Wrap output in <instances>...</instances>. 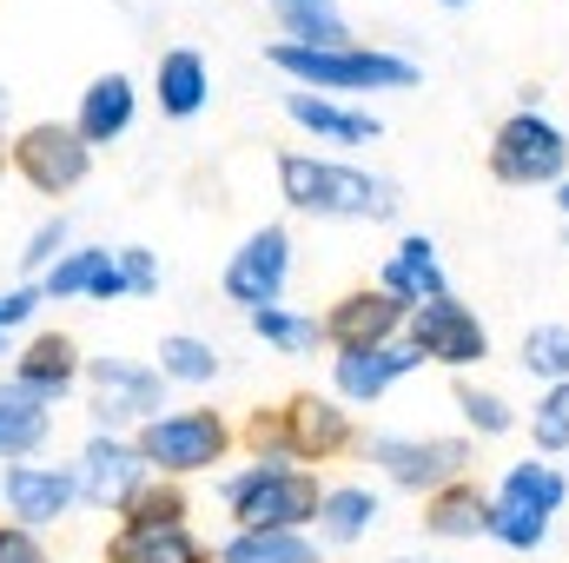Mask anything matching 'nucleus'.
I'll use <instances>...</instances> for the list:
<instances>
[{"instance_id":"f257e3e1","label":"nucleus","mask_w":569,"mask_h":563,"mask_svg":"<svg viewBox=\"0 0 569 563\" xmlns=\"http://www.w3.org/2000/svg\"><path fill=\"white\" fill-rule=\"evenodd\" d=\"M272 67L291 73L298 87H311V93H405V87H418V67L405 53L358 47V40L351 47H291V40H279Z\"/></svg>"},{"instance_id":"f03ea898","label":"nucleus","mask_w":569,"mask_h":563,"mask_svg":"<svg viewBox=\"0 0 569 563\" xmlns=\"http://www.w3.org/2000/svg\"><path fill=\"white\" fill-rule=\"evenodd\" d=\"M246 444H252V464H325V457L351 451L358 431H351V412L325 405L318 392H298L279 412H252Z\"/></svg>"},{"instance_id":"7ed1b4c3","label":"nucleus","mask_w":569,"mask_h":563,"mask_svg":"<svg viewBox=\"0 0 569 563\" xmlns=\"http://www.w3.org/2000/svg\"><path fill=\"white\" fill-rule=\"evenodd\" d=\"M279 186H284V206L318 213V219H391L398 213L391 179H371L358 166L311 159V152H279Z\"/></svg>"},{"instance_id":"20e7f679","label":"nucleus","mask_w":569,"mask_h":563,"mask_svg":"<svg viewBox=\"0 0 569 563\" xmlns=\"http://www.w3.org/2000/svg\"><path fill=\"white\" fill-rule=\"evenodd\" d=\"M226 504L239 531H305L325 511V484L298 464H246L239 477H226Z\"/></svg>"},{"instance_id":"39448f33","label":"nucleus","mask_w":569,"mask_h":563,"mask_svg":"<svg viewBox=\"0 0 569 563\" xmlns=\"http://www.w3.org/2000/svg\"><path fill=\"white\" fill-rule=\"evenodd\" d=\"M563 497H569L563 471L543 464V457H523V464L503 471V484H497V497H490V531H483V537H497V544H510V551H537V544L550 537V517L563 511Z\"/></svg>"},{"instance_id":"423d86ee","label":"nucleus","mask_w":569,"mask_h":563,"mask_svg":"<svg viewBox=\"0 0 569 563\" xmlns=\"http://www.w3.org/2000/svg\"><path fill=\"white\" fill-rule=\"evenodd\" d=\"M140 457L152 477H192V471H212L226 451H232V424L219 418V412H159L152 424H140Z\"/></svg>"},{"instance_id":"0eeeda50","label":"nucleus","mask_w":569,"mask_h":563,"mask_svg":"<svg viewBox=\"0 0 569 563\" xmlns=\"http://www.w3.org/2000/svg\"><path fill=\"white\" fill-rule=\"evenodd\" d=\"M490 172L503 186H557L569 172V140L557 120H543L537 107H517L497 134H490Z\"/></svg>"},{"instance_id":"6e6552de","label":"nucleus","mask_w":569,"mask_h":563,"mask_svg":"<svg viewBox=\"0 0 569 563\" xmlns=\"http://www.w3.org/2000/svg\"><path fill=\"white\" fill-rule=\"evenodd\" d=\"M405 338L425 352V365H443V372H470V365L490 358V332H483V318H477L457 292H443V298H430V305H411Z\"/></svg>"},{"instance_id":"1a4fd4ad","label":"nucleus","mask_w":569,"mask_h":563,"mask_svg":"<svg viewBox=\"0 0 569 563\" xmlns=\"http://www.w3.org/2000/svg\"><path fill=\"white\" fill-rule=\"evenodd\" d=\"M7 152H13V172H20L33 192H47V199H67V192L93 172V146L80 140L73 127H60V120H33V127H20Z\"/></svg>"},{"instance_id":"9d476101","label":"nucleus","mask_w":569,"mask_h":563,"mask_svg":"<svg viewBox=\"0 0 569 563\" xmlns=\"http://www.w3.org/2000/svg\"><path fill=\"white\" fill-rule=\"evenodd\" d=\"M87 385H93V418L100 431L120 424H152L166 412V378L159 365H133V358H87Z\"/></svg>"},{"instance_id":"9b49d317","label":"nucleus","mask_w":569,"mask_h":563,"mask_svg":"<svg viewBox=\"0 0 569 563\" xmlns=\"http://www.w3.org/2000/svg\"><path fill=\"white\" fill-rule=\"evenodd\" d=\"M73 484H80V497H87L93 511H127L146 484H152V471H146V457H140L133 437L93 431L87 451H80V464H73Z\"/></svg>"},{"instance_id":"f8f14e48","label":"nucleus","mask_w":569,"mask_h":563,"mask_svg":"<svg viewBox=\"0 0 569 563\" xmlns=\"http://www.w3.org/2000/svg\"><path fill=\"white\" fill-rule=\"evenodd\" d=\"M365 451H371V464L398 491H425V497L443 491V484H457L463 464H470V444L463 437H371Z\"/></svg>"},{"instance_id":"ddd939ff","label":"nucleus","mask_w":569,"mask_h":563,"mask_svg":"<svg viewBox=\"0 0 569 563\" xmlns=\"http://www.w3.org/2000/svg\"><path fill=\"white\" fill-rule=\"evenodd\" d=\"M284 279H291V233H284V226H259V233L226 259V298L246 305V318L266 312V305H279Z\"/></svg>"},{"instance_id":"4468645a","label":"nucleus","mask_w":569,"mask_h":563,"mask_svg":"<svg viewBox=\"0 0 569 563\" xmlns=\"http://www.w3.org/2000/svg\"><path fill=\"white\" fill-rule=\"evenodd\" d=\"M405 318H411V305H398L391 292L365 285V292H345V298L325 312V345H338V352L391 345V338H405Z\"/></svg>"},{"instance_id":"2eb2a0df","label":"nucleus","mask_w":569,"mask_h":563,"mask_svg":"<svg viewBox=\"0 0 569 563\" xmlns=\"http://www.w3.org/2000/svg\"><path fill=\"white\" fill-rule=\"evenodd\" d=\"M425 365V352L411 338H391V345H365V352H338L331 358V385L345 405H378L398 378H411Z\"/></svg>"},{"instance_id":"dca6fc26","label":"nucleus","mask_w":569,"mask_h":563,"mask_svg":"<svg viewBox=\"0 0 569 563\" xmlns=\"http://www.w3.org/2000/svg\"><path fill=\"white\" fill-rule=\"evenodd\" d=\"M80 372H87V365H80V345H73L67 332H40V338H27V352L13 358V378H7V385H13L20 398H33V405L53 412Z\"/></svg>"},{"instance_id":"f3484780","label":"nucleus","mask_w":569,"mask_h":563,"mask_svg":"<svg viewBox=\"0 0 569 563\" xmlns=\"http://www.w3.org/2000/svg\"><path fill=\"white\" fill-rule=\"evenodd\" d=\"M0 497H7V511L27 531H40V524H60L73 511L80 484H73V471H53V464H7L0 471Z\"/></svg>"},{"instance_id":"a211bd4d","label":"nucleus","mask_w":569,"mask_h":563,"mask_svg":"<svg viewBox=\"0 0 569 563\" xmlns=\"http://www.w3.org/2000/svg\"><path fill=\"white\" fill-rule=\"evenodd\" d=\"M133 113H140V93H133V80H127V73H100V80L80 93L73 134H80L87 146H113L127 127H133Z\"/></svg>"},{"instance_id":"6ab92c4d","label":"nucleus","mask_w":569,"mask_h":563,"mask_svg":"<svg viewBox=\"0 0 569 563\" xmlns=\"http://www.w3.org/2000/svg\"><path fill=\"white\" fill-rule=\"evenodd\" d=\"M284 113H291L305 134H318V140H331V146H371L378 140V113H358V107H345V100H331V93H311V87L284 93Z\"/></svg>"},{"instance_id":"aec40b11","label":"nucleus","mask_w":569,"mask_h":563,"mask_svg":"<svg viewBox=\"0 0 569 563\" xmlns=\"http://www.w3.org/2000/svg\"><path fill=\"white\" fill-rule=\"evenodd\" d=\"M378 292H391L398 305H430V298H443V292H450V285H443V259H437V246H430V233H411V239L385 259Z\"/></svg>"},{"instance_id":"412c9836","label":"nucleus","mask_w":569,"mask_h":563,"mask_svg":"<svg viewBox=\"0 0 569 563\" xmlns=\"http://www.w3.org/2000/svg\"><path fill=\"white\" fill-rule=\"evenodd\" d=\"M107 563H212V551L186 524H120Z\"/></svg>"},{"instance_id":"4be33fe9","label":"nucleus","mask_w":569,"mask_h":563,"mask_svg":"<svg viewBox=\"0 0 569 563\" xmlns=\"http://www.w3.org/2000/svg\"><path fill=\"white\" fill-rule=\"evenodd\" d=\"M206 93H212V73H206V60H199L192 47H172V53H159L152 100H159V113H166V120H192V113L206 107Z\"/></svg>"},{"instance_id":"5701e85b","label":"nucleus","mask_w":569,"mask_h":563,"mask_svg":"<svg viewBox=\"0 0 569 563\" xmlns=\"http://www.w3.org/2000/svg\"><path fill=\"white\" fill-rule=\"evenodd\" d=\"M425 531L430 537H483V531H490V497H483L470 477L430 491L425 497Z\"/></svg>"},{"instance_id":"b1692460","label":"nucleus","mask_w":569,"mask_h":563,"mask_svg":"<svg viewBox=\"0 0 569 563\" xmlns=\"http://www.w3.org/2000/svg\"><path fill=\"white\" fill-rule=\"evenodd\" d=\"M47 431H53L47 405H33V398H20L13 385H0V457H7V464L33 457V451L47 444Z\"/></svg>"},{"instance_id":"393cba45","label":"nucleus","mask_w":569,"mask_h":563,"mask_svg":"<svg viewBox=\"0 0 569 563\" xmlns=\"http://www.w3.org/2000/svg\"><path fill=\"white\" fill-rule=\"evenodd\" d=\"M279 20L291 47H351V27H345L338 0H284Z\"/></svg>"},{"instance_id":"a878e982","label":"nucleus","mask_w":569,"mask_h":563,"mask_svg":"<svg viewBox=\"0 0 569 563\" xmlns=\"http://www.w3.org/2000/svg\"><path fill=\"white\" fill-rule=\"evenodd\" d=\"M371 517H378V497H371L365 484H338V491H325L318 537H325V544H358V537L371 531Z\"/></svg>"},{"instance_id":"bb28decb","label":"nucleus","mask_w":569,"mask_h":563,"mask_svg":"<svg viewBox=\"0 0 569 563\" xmlns=\"http://www.w3.org/2000/svg\"><path fill=\"white\" fill-rule=\"evenodd\" d=\"M219 563H318V537L305 531H239Z\"/></svg>"},{"instance_id":"cd10ccee","label":"nucleus","mask_w":569,"mask_h":563,"mask_svg":"<svg viewBox=\"0 0 569 563\" xmlns=\"http://www.w3.org/2000/svg\"><path fill=\"white\" fill-rule=\"evenodd\" d=\"M159 378L166 385H212L219 378V352L206 338H192V332H172V338H159Z\"/></svg>"},{"instance_id":"c85d7f7f","label":"nucleus","mask_w":569,"mask_h":563,"mask_svg":"<svg viewBox=\"0 0 569 563\" xmlns=\"http://www.w3.org/2000/svg\"><path fill=\"white\" fill-rule=\"evenodd\" d=\"M252 332H259L272 352H318V345H325V318H305V312H291V305L252 312Z\"/></svg>"},{"instance_id":"c756f323","label":"nucleus","mask_w":569,"mask_h":563,"mask_svg":"<svg viewBox=\"0 0 569 563\" xmlns=\"http://www.w3.org/2000/svg\"><path fill=\"white\" fill-rule=\"evenodd\" d=\"M523 372L543 378V392H550V385H569V325H537V332H523Z\"/></svg>"},{"instance_id":"7c9ffc66","label":"nucleus","mask_w":569,"mask_h":563,"mask_svg":"<svg viewBox=\"0 0 569 563\" xmlns=\"http://www.w3.org/2000/svg\"><path fill=\"white\" fill-rule=\"evenodd\" d=\"M107 259H113L107 246H80V253H67V259L40 279V292H47V298H87V292H93V279L107 273Z\"/></svg>"},{"instance_id":"2f4dec72","label":"nucleus","mask_w":569,"mask_h":563,"mask_svg":"<svg viewBox=\"0 0 569 563\" xmlns=\"http://www.w3.org/2000/svg\"><path fill=\"white\" fill-rule=\"evenodd\" d=\"M120 517H127V524H186V491H179L172 477H152Z\"/></svg>"},{"instance_id":"473e14b6","label":"nucleus","mask_w":569,"mask_h":563,"mask_svg":"<svg viewBox=\"0 0 569 563\" xmlns=\"http://www.w3.org/2000/svg\"><path fill=\"white\" fill-rule=\"evenodd\" d=\"M457 412H463V424H470V431H483V437H503V431L517 424V412H510L497 392H477L470 378H457Z\"/></svg>"},{"instance_id":"72a5a7b5","label":"nucleus","mask_w":569,"mask_h":563,"mask_svg":"<svg viewBox=\"0 0 569 563\" xmlns=\"http://www.w3.org/2000/svg\"><path fill=\"white\" fill-rule=\"evenodd\" d=\"M530 437L537 451H569V385H550L530 412Z\"/></svg>"},{"instance_id":"f704fd0d","label":"nucleus","mask_w":569,"mask_h":563,"mask_svg":"<svg viewBox=\"0 0 569 563\" xmlns=\"http://www.w3.org/2000/svg\"><path fill=\"white\" fill-rule=\"evenodd\" d=\"M60 259H67V219H40L33 239H27V253H20V266L27 273H53Z\"/></svg>"},{"instance_id":"c9c22d12","label":"nucleus","mask_w":569,"mask_h":563,"mask_svg":"<svg viewBox=\"0 0 569 563\" xmlns=\"http://www.w3.org/2000/svg\"><path fill=\"white\" fill-rule=\"evenodd\" d=\"M113 259H120V273H127V285H133V298H146V292H159V259H152L146 246H120Z\"/></svg>"},{"instance_id":"e433bc0d","label":"nucleus","mask_w":569,"mask_h":563,"mask_svg":"<svg viewBox=\"0 0 569 563\" xmlns=\"http://www.w3.org/2000/svg\"><path fill=\"white\" fill-rule=\"evenodd\" d=\"M0 563H53V557L27 524H0Z\"/></svg>"},{"instance_id":"4c0bfd02","label":"nucleus","mask_w":569,"mask_h":563,"mask_svg":"<svg viewBox=\"0 0 569 563\" xmlns=\"http://www.w3.org/2000/svg\"><path fill=\"white\" fill-rule=\"evenodd\" d=\"M33 305H40V285H13V292H0V338H7L13 325H27Z\"/></svg>"},{"instance_id":"58836bf2","label":"nucleus","mask_w":569,"mask_h":563,"mask_svg":"<svg viewBox=\"0 0 569 563\" xmlns=\"http://www.w3.org/2000/svg\"><path fill=\"white\" fill-rule=\"evenodd\" d=\"M87 298H133V285H127V273H120V259H107V273L93 279V292Z\"/></svg>"},{"instance_id":"ea45409f","label":"nucleus","mask_w":569,"mask_h":563,"mask_svg":"<svg viewBox=\"0 0 569 563\" xmlns=\"http://www.w3.org/2000/svg\"><path fill=\"white\" fill-rule=\"evenodd\" d=\"M0 120H7V87H0Z\"/></svg>"},{"instance_id":"a19ab883","label":"nucleus","mask_w":569,"mask_h":563,"mask_svg":"<svg viewBox=\"0 0 569 563\" xmlns=\"http://www.w3.org/2000/svg\"><path fill=\"white\" fill-rule=\"evenodd\" d=\"M557 199H563V213H569V186H563V192H557Z\"/></svg>"},{"instance_id":"79ce46f5","label":"nucleus","mask_w":569,"mask_h":563,"mask_svg":"<svg viewBox=\"0 0 569 563\" xmlns=\"http://www.w3.org/2000/svg\"><path fill=\"white\" fill-rule=\"evenodd\" d=\"M0 179H7V152H0Z\"/></svg>"},{"instance_id":"37998d69","label":"nucleus","mask_w":569,"mask_h":563,"mask_svg":"<svg viewBox=\"0 0 569 563\" xmlns=\"http://www.w3.org/2000/svg\"><path fill=\"white\" fill-rule=\"evenodd\" d=\"M443 7H463V0H443Z\"/></svg>"},{"instance_id":"c03bdc74","label":"nucleus","mask_w":569,"mask_h":563,"mask_svg":"<svg viewBox=\"0 0 569 563\" xmlns=\"http://www.w3.org/2000/svg\"><path fill=\"white\" fill-rule=\"evenodd\" d=\"M279 7H284V0H279Z\"/></svg>"}]
</instances>
